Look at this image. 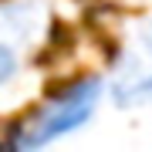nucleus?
I'll return each instance as SVG.
<instances>
[{
	"mask_svg": "<svg viewBox=\"0 0 152 152\" xmlns=\"http://www.w3.org/2000/svg\"><path fill=\"white\" fill-rule=\"evenodd\" d=\"M102 95H105V78H98V75L68 85L64 91L48 98L27 122H20V132L14 135V145L17 149H41V145H51V142L85 129L88 118L98 112Z\"/></svg>",
	"mask_w": 152,
	"mask_h": 152,
	"instance_id": "1",
	"label": "nucleus"
},
{
	"mask_svg": "<svg viewBox=\"0 0 152 152\" xmlns=\"http://www.w3.org/2000/svg\"><path fill=\"white\" fill-rule=\"evenodd\" d=\"M108 91L118 108H135L152 102V20L142 24L135 37L122 48Z\"/></svg>",
	"mask_w": 152,
	"mask_h": 152,
	"instance_id": "2",
	"label": "nucleus"
},
{
	"mask_svg": "<svg viewBox=\"0 0 152 152\" xmlns=\"http://www.w3.org/2000/svg\"><path fill=\"white\" fill-rule=\"evenodd\" d=\"M14 71H17V54H14V48L7 41H0V85H4Z\"/></svg>",
	"mask_w": 152,
	"mask_h": 152,
	"instance_id": "3",
	"label": "nucleus"
}]
</instances>
